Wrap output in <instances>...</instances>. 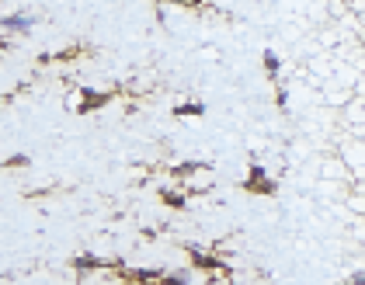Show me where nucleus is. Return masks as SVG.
<instances>
[{
	"mask_svg": "<svg viewBox=\"0 0 365 285\" xmlns=\"http://www.w3.org/2000/svg\"><path fill=\"white\" fill-rule=\"evenodd\" d=\"M250 195H275V181H268V174L261 170V167H250V178H247V185H243Z\"/></svg>",
	"mask_w": 365,
	"mask_h": 285,
	"instance_id": "obj_1",
	"label": "nucleus"
},
{
	"mask_svg": "<svg viewBox=\"0 0 365 285\" xmlns=\"http://www.w3.org/2000/svg\"><path fill=\"white\" fill-rule=\"evenodd\" d=\"M4 25H7V28H14V32H25V28H32V18H7Z\"/></svg>",
	"mask_w": 365,
	"mask_h": 285,
	"instance_id": "obj_2",
	"label": "nucleus"
},
{
	"mask_svg": "<svg viewBox=\"0 0 365 285\" xmlns=\"http://www.w3.org/2000/svg\"><path fill=\"white\" fill-rule=\"evenodd\" d=\"M265 66H268V74H275V70H279V56L268 52V56H265Z\"/></svg>",
	"mask_w": 365,
	"mask_h": 285,
	"instance_id": "obj_3",
	"label": "nucleus"
},
{
	"mask_svg": "<svg viewBox=\"0 0 365 285\" xmlns=\"http://www.w3.org/2000/svg\"><path fill=\"white\" fill-rule=\"evenodd\" d=\"M199 112H202L199 105H188V108H178V115H199Z\"/></svg>",
	"mask_w": 365,
	"mask_h": 285,
	"instance_id": "obj_4",
	"label": "nucleus"
},
{
	"mask_svg": "<svg viewBox=\"0 0 365 285\" xmlns=\"http://www.w3.org/2000/svg\"><path fill=\"white\" fill-rule=\"evenodd\" d=\"M163 285H185V275H170V279H167Z\"/></svg>",
	"mask_w": 365,
	"mask_h": 285,
	"instance_id": "obj_5",
	"label": "nucleus"
},
{
	"mask_svg": "<svg viewBox=\"0 0 365 285\" xmlns=\"http://www.w3.org/2000/svg\"><path fill=\"white\" fill-rule=\"evenodd\" d=\"M348 285H365V272H362V275H355V279H352Z\"/></svg>",
	"mask_w": 365,
	"mask_h": 285,
	"instance_id": "obj_6",
	"label": "nucleus"
}]
</instances>
